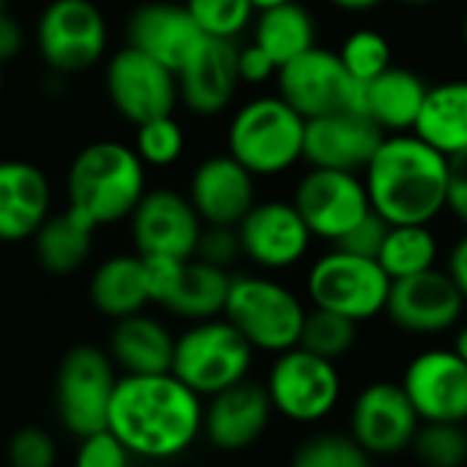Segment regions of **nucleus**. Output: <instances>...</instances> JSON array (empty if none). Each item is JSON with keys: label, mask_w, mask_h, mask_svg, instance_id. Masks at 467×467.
Returning <instances> with one entry per match:
<instances>
[{"label": "nucleus", "mask_w": 467, "mask_h": 467, "mask_svg": "<svg viewBox=\"0 0 467 467\" xmlns=\"http://www.w3.org/2000/svg\"><path fill=\"white\" fill-rule=\"evenodd\" d=\"M202 397L183 386L172 372L120 375L107 430L140 460H175L202 435Z\"/></svg>", "instance_id": "obj_1"}, {"label": "nucleus", "mask_w": 467, "mask_h": 467, "mask_svg": "<svg viewBox=\"0 0 467 467\" xmlns=\"http://www.w3.org/2000/svg\"><path fill=\"white\" fill-rule=\"evenodd\" d=\"M361 178L389 224H432L449 205V156L413 131L386 134Z\"/></svg>", "instance_id": "obj_2"}, {"label": "nucleus", "mask_w": 467, "mask_h": 467, "mask_svg": "<svg viewBox=\"0 0 467 467\" xmlns=\"http://www.w3.org/2000/svg\"><path fill=\"white\" fill-rule=\"evenodd\" d=\"M145 164L131 145L101 140L85 145L66 175L68 208L96 230L126 222L145 197Z\"/></svg>", "instance_id": "obj_3"}, {"label": "nucleus", "mask_w": 467, "mask_h": 467, "mask_svg": "<svg viewBox=\"0 0 467 467\" xmlns=\"http://www.w3.org/2000/svg\"><path fill=\"white\" fill-rule=\"evenodd\" d=\"M306 118L282 96H257L230 120L227 153L254 178L282 175L304 159Z\"/></svg>", "instance_id": "obj_4"}, {"label": "nucleus", "mask_w": 467, "mask_h": 467, "mask_svg": "<svg viewBox=\"0 0 467 467\" xmlns=\"http://www.w3.org/2000/svg\"><path fill=\"white\" fill-rule=\"evenodd\" d=\"M254 348L241 331L224 320L211 317L192 323L175 337L172 375L200 397H213L249 378Z\"/></svg>", "instance_id": "obj_5"}, {"label": "nucleus", "mask_w": 467, "mask_h": 467, "mask_svg": "<svg viewBox=\"0 0 467 467\" xmlns=\"http://www.w3.org/2000/svg\"><path fill=\"white\" fill-rule=\"evenodd\" d=\"M224 320L263 353H285L298 348L306 309L301 298L268 276H233Z\"/></svg>", "instance_id": "obj_6"}, {"label": "nucleus", "mask_w": 467, "mask_h": 467, "mask_svg": "<svg viewBox=\"0 0 467 467\" xmlns=\"http://www.w3.org/2000/svg\"><path fill=\"white\" fill-rule=\"evenodd\" d=\"M115 369L109 353L96 345H74L60 358L55 372V410L74 438L107 430L109 402L118 386Z\"/></svg>", "instance_id": "obj_7"}, {"label": "nucleus", "mask_w": 467, "mask_h": 467, "mask_svg": "<svg viewBox=\"0 0 467 467\" xmlns=\"http://www.w3.org/2000/svg\"><path fill=\"white\" fill-rule=\"evenodd\" d=\"M306 293L312 306L364 323L386 312L391 279L378 260L358 257L334 246V252L317 257L309 268Z\"/></svg>", "instance_id": "obj_8"}, {"label": "nucleus", "mask_w": 467, "mask_h": 467, "mask_svg": "<svg viewBox=\"0 0 467 467\" xmlns=\"http://www.w3.org/2000/svg\"><path fill=\"white\" fill-rule=\"evenodd\" d=\"M107 19L93 0H49L36 22L38 55L60 77L93 68L107 52Z\"/></svg>", "instance_id": "obj_9"}, {"label": "nucleus", "mask_w": 467, "mask_h": 467, "mask_svg": "<svg viewBox=\"0 0 467 467\" xmlns=\"http://www.w3.org/2000/svg\"><path fill=\"white\" fill-rule=\"evenodd\" d=\"M265 391L276 413L296 424H315L337 408L342 397V378L334 361L304 348H293L276 356Z\"/></svg>", "instance_id": "obj_10"}, {"label": "nucleus", "mask_w": 467, "mask_h": 467, "mask_svg": "<svg viewBox=\"0 0 467 467\" xmlns=\"http://www.w3.org/2000/svg\"><path fill=\"white\" fill-rule=\"evenodd\" d=\"M279 96L306 120L342 109H361V85L348 74L339 55L312 47L276 71Z\"/></svg>", "instance_id": "obj_11"}, {"label": "nucleus", "mask_w": 467, "mask_h": 467, "mask_svg": "<svg viewBox=\"0 0 467 467\" xmlns=\"http://www.w3.org/2000/svg\"><path fill=\"white\" fill-rule=\"evenodd\" d=\"M104 88L115 112L134 126L172 115L181 101L175 71L129 44L107 60Z\"/></svg>", "instance_id": "obj_12"}, {"label": "nucleus", "mask_w": 467, "mask_h": 467, "mask_svg": "<svg viewBox=\"0 0 467 467\" xmlns=\"http://www.w3.org/2000/svg\"><path fill=\"white\" fill-rule=\"evenodd\" d=\"M150 301L167 312L200 323L224 315L227 293L233 285L230 271L213 268L197 257L172 260V257H145Z\"/></svg>", "instance_id": "obj_13"}, {"label": "nucleus", "mask_w": 467, "mask_h": 467, "mask_svg": "<svg viewBox=\"0 0 467 467\" xmlns=\"http://www.w3.org/2000/svg\"><path fill=\"white\" fill-rule=\"evenodd\" d=\"M293 205L304 216L315 238L337 244L369 211V194L358 172L312 167L296 186Z\"/></svg>", "instance_id": "obj_14"}, {"label": "nucleus", "mask_w": 467, "mask_h": 467, "mask_svg": "<svg viewBox=\"0 0 467 467\" xmlns=\"http://www.w3.org/2000/svg\"><path fill=\"white\" fill-rule=\"evenodd\" d=\"M129 222L137 254L172 260L194 257L200 233L205 227L189 194L175 189H148Z\"/></svg>", "instance_id": "obj_15"}, {"label": "nucleus", "mask_w": 467, "mask_h": 467, "mask_svg": "<svg viewBox=\"0 0 467 467\" xmlns=\"http://www.w3.org/2000/svg\"><path fill=\"white\" fill-rule=\"evenodd\" d=\"M421 419L402 383L375 380L350 408V435L369 457H394L410 449Z\"/></svg>", "instance_id": "obj_16"}, {"label": "nucleus", "mask_w": 467, "mask_h": 467, "mask_svg": "<svg viewBox=\"0 0 467 467\" xmlns=\"http://www.w3.org/2000/svg\"><path fill=\"white\" fill-rule=\"evenodd\" d=\"M467 298L449 271H424L408 279L391 282L386 315L389 320L419 337H435L451 331L465 312Z\"/></svg>", "instance_id": "obj_17"}, {"label": "nucleus", "mask_w": 467, "mask_h": 467, "mask_svg": "<svg viewBox=\"0 0 467 467\" xmlns=\"http://www.w3.org/2000/svg\"><path fill=\"white\" fill-rule=\"evenodd\" d=\"M386 131L361 109H342L306 120L304 161L317 170L364 172Z\"/></svg>", "instance_id": "obj_18"}, {"label": "nucleus", "mask_w": 467, "mask_h": 467, "mask_svg": "<svg viewBox=\"0 0 467 467\" xmlns=\"http://www.w3.org/2000/svg\"><path fill=\"white\" fill-rule=\"evenodd\" d=\"M244 257L257 268L285 271L301 263L312 244V230L306 227L298 208L285 200L257 202L238 224Z\"/></svg>", "instance_id": "obj_19"}, {"label": "nucleus", "mask_w": 467, "mask_h": 467, "mask_svg": "<svg viewBox=\"0 0 467 467\" xmlns=\"http://www.w3.org/2000/svg\"><path fill=\"white\" fill-rule=\"evenodd\" d=\"M402 389L421 421H467V364L454 350L419 353L405 369Z\"/></svg>", "instance_id": "obj_20"}, {"label": "nucleus", "mask_w": 467, "mask_h": 467, "mask_svg": "<svg viewBox=\"0 0 467 467\" xmlns=\"http://www.w3.org/2000/svg\"><path fill=\"white\" fill-rule=\"evenodd\" d=\"M202 38L205 33L197 27L183 0H148L126 19V44L164 63L175 74L194 55Z\"/></svg>", "instance_id": "obj_21"}, {"label": "nucleus", "mask_w": 467, "mask_h": 467, "mask_svg": "<svg viewBox=\"0 0 467 467\" xmlns=\"http://www.w3.org/2000/svg\"><path fill=\"white\" fill-rule=\"evenodd\" d=\"M208 400L211 402L202 413V432L213 449L227 454L246 451L249 446H254L265 435L274 416V405L265 386L252 383L249 378Z\"/></svg>", "instance_id": "obj_22"}, {"label": "nucleus", "mask_w": 467, "mask_h": 467, "mask_svg": "<svg viewBox=\"0 0 467 467\" xmlns=\"http://www.w3.org/2000/svg\"><path fill=\"white\" fill-rule=\"evenodd\" d=\"M175 77L181 101L189 112L200 118L222 115L233 104L241 85L238 44L205 36Z\"/></svg>", "instance_id": "obj_23"}, {"label": "nucleus", "mask_w": 467, "mask_h": 467, "mask_svg": "<svg viewBox=\"0 0 467 467\" xmlns=\"http://www.w3.org/2000/svg\"><path fill=\"white\" fill-rule=\"evenodd\" d=\"M189 200L202 224L238 227L257 205L254 175L230 153L208 156L192 172Z\"/></svg>", "instance_id": "obj_24"}, {"label": "nucleus", "mask_w": 467, "mask_h": 467, "mask_svg": "<svg viewBox=\"0 0 467 467\" xmlns=\"http://www.w3.org/2000/svg\"><path fill=\"white\" fill-rule=\"evenodd\" d=\"M52 213V186L41 167L0 159V241H30Z\"/></svg>", "instance_id": "obj_25"}, {"label": "nucleus", "mask_w": 467, "mask_h": 467, "mask_svg": "<svg viewBox=\"0 0 467 467\" xmlns=\"http://www.w3.org/2000/svg\"><path fill=\"white\" fill-rule=\"evenodd\" d=\"M172 356L175 337L161 320L145 312L115 320L109 334V358L123 375L172 372Z\"/></svg>", "instance_id": "obj_26"}, {"label": "nucleus", "mask_w": 467, "mask_h": 467, "mask_svg": "<svg viewBox=\"0 0 467 467\" xmlns=\"http://www.w3.org/2000/svg\"><path fill=\"white\" fill-rule=\"evenodd\" d=\"M430 85L405 66H389L380 77L361 85V112H367L386 134H408L416 129Z\"/></svg>", "instance_id": "obj_27"}, {"label": "nucleus", "mask_w": 467, "mask_h": 467, "mask_svg": "<svg viewBox=\"0 0 467 467\" xmlns=\"http://www.w3.org/2000/svg\"><path fill=\"white\" fill-rule=\"evenodd\" d=\"M90 304L112 320L145 312V306L153 304L145 257L115 254L104 260L90 276Z\"/></svg>", "instance_id": "obj_28"}, {"label": "nucleus", "mask_w": 467, "mask_h": 467, "mask_svg": "<svg viewBox=\"0 0 467 467\" xmlns=\"http://www.w3.org/2000/svg\"><path fill=\"white\" fill-rule=\"evenodd\" d=\"M93 235L96 227L66 205V211L49 213L30 238L36 263L52 276H71L90 260Z\"/></svg>", "instance_id": "obj_29"}, {"label": "nucleus", "mask_w": 467, "mask_h": 467, "mask_svg": "<svg viewBox=\"0 0 467 467\" xmlns=\"http://www.w3.org/2000/svg\"><path fill=\"white\" fill-rule=\"evenodd\" d=\"M413 134L443 156L467 150V79L441 82L427 90Z\"/></svg>", "instance_id": "obj_30"}, {"label": "nucleus", "mask_w": 467, "mask_h": 467, "mask_svg": "<svg viewBox=\"0 0 467 467\" xmlns=\"http://www.w3.org/2000/svg\"><path fill=\"white\" fill-rule=\"evenodd\" d=\"M254 44L263 47L276 66H285L317 47V22L309 8L290 0L285 5L260 11L254 22Z\"/></svg>", "instance_id": "obj_31"}, {"label": "nucleus", "mask_w": 467, "mask_h": 467, "mask_svg": "<svg viewBox=\"0 0 467 467\" xmlns=\"http://www.w3.org/2000/svg\"><path fill=\"white\" fill-rule=\"evenodd\" d=\"M378 263L391 282L432 271L438 263V238L430 224H391Z\"/></svg>", "instance_id": "obj_32"}, {"label": "nucleus", "mask_w": 467, "mask_h": 467, "mask_svg": "<svg viewBox=\"0 0 467 467\" xmlns=\"http://www.w3.org/2000/svg\"><path fill=\"white\" fill-rule=\"evenodd\" d=\"M356 342H358V323L356 320L337 315V312H328V309H320V306L306 309L298 348L337 364V358L348 356Z\"/></svg>", "instance_id": "obj_33"}, {"label": "nucleus", "mask_w": 467, "mask_h": 467, "mask_svg": "<svg viewBox=\"0 0 467 467\" xmlns=\"http://www.w3.org/2000/svg\"><path fill=\"white\" fill-rule=\"evenodd\" d=\"M410 451L424 467H465L467 430L465 424L421 421Z\"/></svg>", "instance_id": "obj_34"}, {"label": "nucleus", "mask_w": 467, "mask_h": 467, "mask_svg": "<svg viewBox=\"0 0 467 467\" xmlns=\"http://www.w3.org/2000/svg\"><path fill=\"white\" fill-rule=\"evenodd\" d=\"M339 60L348 68V74L358 82L367 85L375 77H380L391 66V47L389 38L372 27H358L353 30L342 47H339Z\"/></svg>", "instance_id": "obj_35"}, {"label": "nucleus", "mask_w": 467, "mask_h": 467, "mask_svg": "<svg viewBox=\"0 0 467 467\" xmlns=\"http://www.w3.org/2000/svg\"><path fill=\"white\" fill-rule=\"evenodd\" d=\"M290 467H369V454L353 435L320 432L306 438L293 451Z\"/></svg>", "instance_id": "obj_36"}, {"label": "nucleus", "mask_w": 467, "mask_h": 467, "mask_svg": "<svg viewBox=\"0 0 467 467\" xmlns=\"http://www.w3.org/2000/svg\"><path fill=\"white\" fill-rule=\"evenodd\" d=\"M197 27L208 38L238 41L254 16L252 0H183Z\"/></svg>", "instance_id": "obj_37"}, {"label": "nucleus", "mask_w": 467, "mask_h": 467, "mask_svg": "<svg viewBox=\"0 0 467 467\" xmlns=\"http://www.w3.org/2000/svg\"><path fill=\"white\" fill-rule=\"evenodd\" d=\"M186 145L183 129L172 115L164 118H153L137 126V137H134V150L142 159V164L148 167H170L181 159Z\"/></svg>", "instance_id": "obj_38"}, {"label": "nucleus", "mask_w": 467, "mask_h": 467, "mask_svg": "<svg viewBox=\"0 0 467 467\" xmlns=\"http://www.w3.org/2000/svg\"><path fill=\"white\" fill-rule=\"evenodd\" d=\"M8 467H55L57 446L52 435L41 427H19L5 446Z\"/></svg>", "instance_id": "obj_39"}, {"label": "nucleus", "mask_w": 467, "mask_h": 467, "mask_svg": "<svg viewBox=\"0 0 467 467\" xmlns=\"http://www.w3.org/2000/svg\"><path fill=\"white\" fill-rule=\"evenodd\" d=\"M197 260L230 271L241 257H244V246H241V235L238 227H222V224H205L197 241Z\"/></svg>", "instance_id": "obj_40"}, {"label": "nucleus", "mask_w": 467, "mask_h": 467, "mask_svg": "<svg viewBox=\"0 0 467 467\" xmlns=\"http://www.w3.org/2000/svg\"><path fill=\"white\" fill-rule=\"evenodd\" d=\"M131 451L109 430H99L79 438L74 467H131Z\"/></svg>", "instance_id": "obj_41"}, {"label": "nucleus", "mask_w": 467, "mask_h": 467, "mask_svg": "<svg viewBox=\"0 0 467 467\" xmlns=\"http://www.w3.org/2000/svg\"><path fill=\"white\" fill-rule=\"evenodd\" d=\"M391 224L378 216L375 211H369L350 233H345L334 246L342 249V252H350V254H358V257H369V260H378L383 244H386V235H389Z\"/></svg>", "instance_id": "obj_42"}, {"label": "nucleus", "mask_w": 467, "mask_h": 467, "mask_svg": "<svg viewBox=\"0 0 467 467\" xmlns=\"http://www.w3.org/2000/svg\"><path fill=\"white\" fill-rule=\"evenodd\" d=\"M279 71V66L271 60V55L257 47L254 41L246 44V47H238V74H241V82H249V85H263L268 82L274 74Z\"/></svg>", "instance_id": "obj_43"}, {"label": "nucleus", "mask_w": 467, "mask_h": 467, "mask_svg": "<svg viewBox=\"0 0 467 467\" xmlns=\"http://www.w3.org/2000/svg\"><path fill=\"white\" fill-rule=\"evenodd\" d=\"M467 227V150L449 156V205H446Z\"/></svg>", "instance_id": "obj_44"}, {"label": "nucleus", "mask_w": 467, "mask_h": 467, "mask_svg": "<svg viewBox=\"0 0 467 467\" xmlns=\"http://www.w3.org/2000/svg\"><path fill=\"white\" fill-rule=\"evenodd\" d=\"M19 49H22V27L8 11H3L0 14V66L16 57Z\"/></svg>", "instance_id": "obj_45"}, {"label": "nucleus", "mask_w": 467, "mask_h": 467, "mask_svg": "<svg viewBox=\"0 0 467 467\" xmlns=\"http://www.w3.org/2000/svg\"><path fill=\"white\" fill-rule=\"evenodd\" d=\"M446 271H449V276L457 282V287L462 290V296L467 298V233L454 244Z\"/></svg>", "instance_id": "obj_46"}, {"label": "nucleus", "mask_w": 467, "mask_h": 467, "mask_svg": "<svg viewBox=\"0 0 467 467\" xmlns=\"http://www.w3.org/2000/svg\"><path fill=\"white\" fill-rule=\"evenodd\" d=\"M331 5L342 8V11H350V14H364V11H372L378 8L383 0H328Z\"/></svg>", "instance_id": "obj_47"}, {"label": "nucleus", "mask_w": 467, "mask_h": 467, "mask_svg": "<svg viewBox=\"0 0 467 467\" xmlns=\"http://www.w3.org/2000/svg\"><path fill=\"white\" fill-rule=\"evenodd\" d=\"M462 361L467 364V326L465 328H460V334H457V339H454V348H451Z\"/></svg>", "instance_id": "obj_48"}, {"label": "nucleus", "mask_w": 467, "mask_h": 467, "mask_svg": "<svg viewBox=\"0 0 467 467\" xmlns=\"http://www.w3.org/2000/svg\"><path fill=\"white\" fill-rule=\"evenodd\" d=\"M290 0H252L254 11H268V8H276V5H285Z\"/></svg>", "instance_id": "obj_49"}, {"label": "nucleus", "mask_w": 467, "mask_h": 467, "mask_svg": "<svg viewBox=\"0 0 467 467\" xmlns=\"http://www.w3.org/2000/svg\"><path fill=\"white\" fill-rule=\"evenodd\" d=\"M402 5H410V8H424V5H432L438 0H400Z\"/></svg>", "instance_id": "obj_50"}, {"label": "nucleus", "mask_w": 467, "mask_h": 467, "mask_svg": "<svg viewBox=\"0 0 467 467\" xmlns=\"http://www.w3.org/2000/svg\"><path fill=\"white\" fill-rule=\"evenodd\" d=\"M462 41H465V49H467V11H465V19H462Z\"/></svg>", "instance_id": "obj_51"}, {"label": "nucleus", "mask_w": 467, "mask_h": 467, "mask_svg": "<svg viewBox=\"0 0 467 467\" xmlns=\"http://www.w3.org/2000/svg\"><path fill=\"white\" fill-rule=\"evenodd\" d=\"M3 85H5V79H3V66H0V96H3Z\"/></svg>", "instance_id": "obj_52"}, {"label": "nucleus", "mask_w": 467, "mask_h": 467, "mask_svg": "<svg viewBox=\"0 0 467 467\" xmlns=\"http://www.w3.org/2000/svg\"><path fill=\"white\" fill-rule=\"evenodd\" d=\"M3 11H8V8H5V0H0V14H3Z\"/></svg>", "instance_id": "obj_53"}, {"label": "nucleus", "mask_w": 467, "mask_h": 467, "mask_svg": "<svg viewBox=\"0 0 467 467\" xmlns=\"http://www.w3.org/2000/svg\"><path fill=\"white\" fill-rule=\"evenodd\" d=\"M465 430H467V421H465Z\"/></svg>", "instance_id": "obj_54"}]
</instances>
